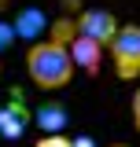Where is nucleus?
<instances>
[{"instance_id":"8","label":"nucleus","mask_w":140,"mask_h":147,"mask_svg":"<svg viewBox=\"0 0 140 147\" xmlns=\"http://www.w3.org/2000/svg\"><path fill=\"white\" fill-rule=\"evenodd\" d=\"M33 147H74V140H70V136H63V132H52V136H41Z\"/></svg>"},{"instance_id":"11","label":"nucleus","mask_w":140,"mask_h":147,"mask_svg":"<svg viewBox=\"0 0 140 147\" xmlns=\"http://www.w3.org/2000/svg\"><path fill=\"white\" fill-rule=\"evenodd\" d=\"M111 147H129V144H111Z\"/></svg>"},{"instance_id":"4","label":"nucleus","mask_w":140,"mask_h":147,"mask_svg":"<svg viewBox=\"0 0 140 147\" xmlns=\"http://www.w3.org/2000/svg\"><path fill=\"white\" fill-rule=\"evenodd\" d=\"M70 55H74V66H81L88 77H96V74H100V66H103L107 48H103V44H96L92 37L77 33L74 40H70Z\"/></svg>"},{"instance_id":"7","label":"nucleus","mask_w":140,"mask_h":147,"mask_svg":"<svg viewBox=\"0 0 140 147\" xmlns=\"http://www.w3.org/2000/svg\"><path fill=\"white\" fill-rule=\"evenodd\" d=\"M30 118H33V114H30ZM30 118L18 107H0V132H4L7 140H15V136H22V129H26Z\"/></svg>"},{"instance_id":"3","label":"nucleus","mask_w":140,"mask_h":147,"mask_svg":"<svg viewBox=\"0 0 140 147\" xmlns=\"http://www.w3.org/2000/svg\"><path fill=\"white\" fill-rule=\"evenodd\" d=\"M118 26H122V22L111 15L107 7H85V11L77 15V33L92 37V40H96V44H103V48L111 44V40H114Z\"/></svg>"},{"instance_id":"2","label":"nucleus","mask_w":140,"mask_h":147,"mask_svg":"<svg viewBox=\"0 0 140 147\" xmlns=\"http://www.w3.org/2000/svg\"><path fill=\"white\" fill-rule=\"evenodd\" d=\"M107 59L118 74V81H137L140 77V26L137 22L118 26L114 40L107 44Z\"/></svg>"},{"instance_id":"1","label":"nucleus","mask_w":140,"mask_h":147,"mask_svg":"<svg viewBox=\"0 0 140 147\" xmlns=\"http://www.w3.org/2000/svg\"><path fill=\"white\" fill-rule=\"evenodd\" d=\"M74 55H70L67 44H55V40H37L30 44V52H26V74L33 77L37 88L44 92H59L70 85V77H74Z\"/></svg>"},{"instance_id":"12","label":"nucleus","mask_w":140,"mask_h":147,"mask_svg":"<svg viewBox=\"0 0 140 147\" xmlns=\"http://www.w3.org/2000/svg\"><path fill=\"white\" fill-rule=\"evenodd\" d=\"M4 4H11V0H0V7H4Z\"/></svg>"},{"instance_id":"6","label":"nucleus","mask_w":140,"mask_h":147,"mask_svg":"<svg viewBox=\"0 0 140 147\" xmlns=\"http://www.w3.org/2000/svg\"><path fill=\"white\" fill-rule=\"evenodd\" d=\"M70 121V114L63 103H41V107L33 110V125L44 129V136H52V132H63Z\"/></svg>"},{"instance_id":"9","label":"nucleus","mask_w":140,"mask_h":147,"mask_svg":"<svg viewBox=\"0 0 140 147\" xmlns=\"http://www.w3.org/2000/svg\"><path fill=\"white\" fill-rule=\"evenodd\" d=\"M15 26H11V22H0V48H11V40H15Z\"/></svg>"},{"instance_id":"5","label":"nucleus","mask_w":140,"mask_h":147,"mask_svg":"<svg viewBox=\"0 0 140 147\" xmlns=\"http://www.w3.org/2000/svg\"><path fill=\"white\" fill-rule=\"evenodd\" d=\"M11 26H15V33H18V37H26L30 44L44 40V33L52 30V22L44 18V11H41V7H22V11L15 15V22H11Z\"/></svg>"},{"instance_id":"10","label":"nucleus","mask_w":140,"mask_h":147,"mask_svg":"<svg viewBox=\"0 0 140 147\" xmlns=\"http://www.w3.org/2000/svg\"><path fill=\"white\" fill-rule=\"evenodd\" d=\"M133 125H137V132H140V88L133 92Z\"/></svg>"}]
</instances>
